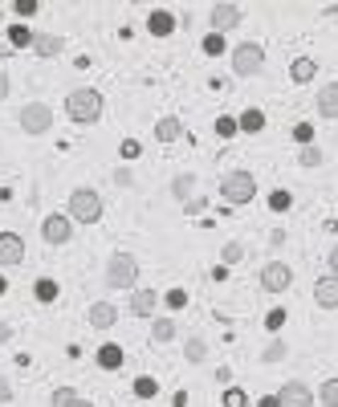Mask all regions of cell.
<instances>
[{"instance_id":"1","label":"cell","mask_w":338,"mask_h":407,"mask_svg":"<svg viewBox=\"0 0 338 407\" xmlns=\"http://www.w3.org/2000/svg\"><path fill=\"white\" fill-rule=\"evenodd\" d=\"M102 94L98 90H90V86H81V90H74V94L65 98V114L74 118V122H81V127H90V122H98L102 118Z\"/></svg>"},{"instance_id":"2","label":"cell","mask_w":338,"mask_h":407,"mask_svg":"<svg viewBox=\"0 0 338 407\" xmlns=\"http://www.w3.org/2000/svg\"><path fill=\"white\" fill-rule=\"evenodd\" d=\"M69 220L98 224V220H102V195H98L94 188H78V192L69 195Z\"/></svg>"},{"instance_id":"3","label":"cell","mask_w":338,"mask_h":407,"mask_svg":"<svg viewBox=\"0 0 338 407\" xmlns=\"http://www.w3.org/2000/svg\"><path fill=\"white\" fill-rule=\"evenodd\" d=\"M135 281H139V260L130 253H114L106 260V285L111 290H135Z\"/></svg>"},{"instance_id":"4","label":"cell","mask_w":338,"mask_h":407,"mask_svg":"<svg viewBox=\"0 0 338 407\" xmlns=\"http://www.w3.org/2000/svg\"><path fill=\"white\" fill-rule=\"evenodd\" d=\"M261 69H265V49L257 41H244V45L232 49V74L237 78H253Z\"/></svg>"},{"instance_id":"5","label":"cell","mask_w":338,"mask_h":407,"mask_svg":"<svg viewBox=\"0 0 338 407\" xmlns=\"http://www.w3.org/2000/svg\"><path fill=\"white\" fill-rule=\"evenodd\" d=\"M220 195H225L228 204H249L257 195V179L249 176V171H228L220 179Z\"/></svg>"},{"instance_id":"6","label":"cell","mask_w":338,"mask_h":407,"mask_svg":"<svg viewBox=\"0 0 338 407\" xmlns=\"http://www.w3.org/2000/svg\"><path fill=\"white\" fill-rule=\"evenodd\" d=\"M49 127H53V106H45V102L21 106V130L25 134H45Z\"/></svg>"},{"instance_id":"7","label":"cell","mask_w":338,"mask_h":407,"mask_svg":"<svg viewBox=\"0 0 338 407\" xmlns=\"http://www.w3.org/2000/svg\"><path fill=\"white\" fill-rule=\"evenodd\" d=\"M293 285V269L286 265V260H269L265 269H261V290L269 293H286Z\"/></svg>"},{"instance_id":"8","label":"cell","mask_w":338,"mask_h":407,"mask_svg":"<svg viewBox=\"0 0 338 407\" xmlns=\"http://www.w3.org/2000/svg\"><path fill=\"white\" fill-rule=\"evenodd\" d=\"M241 21H244L241 4H216V8L208 13V25H212V33H220V37H225L228 29H237Z\"/></svg>"},{"instance_id":"9","label":"cell","mask_w":338,"mask_h":407,"mask_svg":"<svg viewBox=\"0 0 338 407\" xmlns=\"http://www.w3.org/2000/svg\"><path fill=\"white\" fill-rule=\"evenodd\" d=\"M277 399H281V407H314V391L302 379H290L286 387L277 391Z\"/></svg>"},{"instance_id":"10","label":"cell","mask_w":338,"mask_h":407,"mask_svg":"<svg viewBox=\"0 0 338 407\" xmlns=\"http://www.w3.org/2000/svg\"><path fill=\"white\" fill-rule=\"evenodd\" d=\"M41 236H45L49 244H69V236H74V220H69V216H45Z\"/></svg>"},{"instance_id":"11","label":"cell","mask_w":338,"mask_h":407,"mask_svg":"<svg viewBox=\"0 0 338 407\" xmlns=\"http://www.w3.org/2000/svg\"><path fill=\"white\" fill-rule=\"evenodd\" d=\"M25 260V241L16 232H0V269H13Z\"/></svg>"},{"instance_id":"12","label":"cell","mask_w":338,"mask_h":407,"mask_svg":"<svg viewBox=\"0 0 338 407\" xmlns=\"http://www.w3.org/2000/svg\"><path fill=\"white\" fill-rule=\"evenodd\" d=\"M314 302L322 309H338V277L334 273H326L314 281Z\"/></svg>"},{"instance_id":"13","label":"cell","mask_w":338,"mask_h":407,"mask_svg":"<svg viewBox=\"0 0 338 407\" xmlns=\"http://www.w3.org/2000/svg\"><path fill=\"white\" fill-rule=\"evenodd\" d=\"M86 318H90V326H94V330H111V326L118 322V309H114L111 302H94Z\"/></svg>"},{"instance_id":"14","label":"cell","mask_w":338,"mask_h":407,"mask_svg":"<svg viewBox=\"0 0 338 407\" xmlns=\"http://www.w3.org/2000/svg\"><path fill=\"white\" fill-rule=\"evenodd\" d=\"M155 306H159V293L155 290H135V297H130V314L135 318H151Z\"/></svg>"},{"instance_id":"15","label":"cell","mask_w":338,"mask_h":407,"mask_svg":"<svg viewBox=\"0 0 338 407\" xmlns=\"http://www.w3.org/2000/svg\"><path fill=\"white\" fill-rule=\"evenodd\" d=\"M62 49H65L62 37H53V33H33V53H37V57H57Z\"/></svg>"},{"instance_id":"16","label":"cell","mask_w":338,"mask_h":407,"mask_svg":"<svg viewBox=\"0 0 338 407\" xmlns=\"http://www.w3.org/2000/svg\"><path fill=\"white\" fill-rule=\"evenodd\" d=\"M318 114L322 118H338V81H326L318 90Z\"/></svg>"},{"instance_id":"17","label":"cell","mask_w":338,"mask_h":407,"mask_svg":"<svg viewBox=\"0 0 338 407\" xmlns=\"http://www.w3.org/2000/svg\"><path fill=\"white\" fill-rule=\"evenodd\" d=\"M155 139H159V143H179V139H184V122L171 118V114L159 118V122H155Z\"/></svg>"},{"instance_id":"18","label":"cell","mask_w":338,"mask_h":407,"mask_svg":"<svg viewBox=\"0 0 338 407\" xmlns=\"http://www.w3.org/2000/svg\"><path fill=\"white\" fill-rule=\"evenodd\" d=\"M147 29L155 33V37H171V29H176V16L163 13V8H155V13L147 16Z\"/></svg>"},{"instance_id":"19","label":"cell","mask_w":338,"mask_h":407,"mask_svg":"<svg viewBox=\"0 0 338 407\" xmlns=\"http://www.w3.org/2000/svg\"><path fill=\"white\" fill-rule=\"evenodd\" d=\"M314 74H318V62H314V57H298V62L290 65V78L298 81V86L314 81Z\"/></svg>"},{"instance_id":"20","label":"cell","mask_w":338,"mask_h":407,"mask_svg":"<svg viewBox=\"0 0 338 407\" xmlns=\"http://www.w3.org/2000/svg\"><path fill=\"white\" fill-rule=\"evenodd\" d=\"M98 367H102V371H118V367H123V346L106 342V346L98 350Z\"/></svg>"},{"instance_id":"21","label":"cell","mask_w":338,"mask_h":407,"mask_svg":"<svg viewBox=\"0 0 338 407\" xmlns=\"http://www.w3.org/2000/svg\"><path fill=\"white\" fill-rule=\"evenodd\" d=\"M33 293H37V302L53 306V302H57V281H53V277H41V281L33 285Z\"/></svg>"},{"instance_id":"22","label":"cell","mask_w":338,"mask_h":407,"mask_svg":"<svg viewBox=\"0 0 338 407\" xmlns=\"http://www.w3.org/2000/svg\"><path fill=\"white\" fill-rule=\"evenodd\" d=\"M9 45H13V49H33V29L13 25V29H9Z\"/></svg>"},{"instance_id":"23","label":"cell","mask_w":338,"mask_h":407,"mask_svg":"<svg viewBox=\"0 0 338 407\" xmlns=\"http://www.w3.org/2000/svg\"><path fill=\"white\" fill-rule=\"evenodd\" d=\"M237 127L249 130V134H257V130L265 127V114H261V110H244L241 118H237Z\"/></svg>"},{"instance_id":"24","label":"cell","mask_w":338,"mask_h":407,"mask_svg":"<svg viewBox=\"0 0 338 407\" xmlns=\"http://www.w3.org/2000/svg\"><path fill=\"white\" fill-rule=\"evenodd\" d=\"M135 395H139V399H155V395H159V383H155L151 374H139V379H135Z\"/></svg>"},{"instance_id":"25","label":"cell","mask_w":338,"mask_h":407,"mask_svg":"<svg viewBox=\"0 0 338 407\" xmlns=\"http://www.w3.org/2000/svg\"><path fill=\"white\" fill-rule=\"evenodd\" d=\"M318 403L322 407H338V379H326L318 387Z\"/></svg>"},{"instance_id":"26","label":"cell","mask_w":338,"mask_h":407,"mask_svg":"<svg viewBox=\"0 0 338 407\" xmlns=\"http://www.w3.org/2000/svg\"><path fill=\"white\" fill-rule=\"evenodd\" d=\"M184 355H188V362H204V355H208V342H204V338H188Z\"/></svg>"},{"instance_id":"27","label":"cell","mask_w":338,"mask_h":407,"mask_svg":"<svg viewBox=\"0 0 338 407\" xmlns=\"http://www.w3.org/2000/svg\"><path fill=\"white\" fill-rule=\"evenodd\" d=\"M151 338H155V342H171V338H176V322H171V318H159L155 330H151Z\"/></svg>"},{"instance_id":"28","label":"cell","mask_w":338,"mask_h":407,"mask_svg":"<svg viewBox=\"0 0 338 407\" xmlns=\"http://www.w3.org/2000/svg\"><path fill=\"white\" fill-rule=\"evenodd\" d=\"M196 188V176H176V183H171V192H176V200H188Z\"/></svg>"},{"instance_id":"29","label":"cell","mask_w":338,"mask_h":407,"mask_svg":"<svg viewBox=\"0 0 338 407\" xmlns=\"http://www.w3.org/2000/svg\"><path fill=\"white\" fill-rule=\"evenodd\" d=\"M298 163H302V167H322V151H318V147H302Z\"/></svg>"},{"instance_id":"30","label":"cell","mask_w":338,"mask_h":407,"mask_svg":"<svg viewBox=\"0 0 338 407\" xmlns=\"http://www.w3.org/2000/svg\"><path fill=\"white\" fill-rule=\"evenodd\" d=\"M69 403H78V391H74V387H57V391H53V407H69Z\"/></svg>"},{"instance_id":"31","label":"cell","mask_w":338,"mask_h":407,"mask_svg":"<svg viewBox=\"0 0 338 407\" xmlns=\"http://www.w3.org/2000/svg\"><path fill=\"white\" fill-rule=\"evenodd\" d=\"M293 143L314 147V127H310V122H298V127H293Z\"/></svg>"},{"instance_id":"32","label":"cell","mask_w":338,"mask_h":407,"mask_svg":"<svg viewBox=\"0 0 338 407\" xmlns=\"http://www.w3.org/2000/svg\"><path fill=\"white\" fill-rule=\"evenodd\" d=\"M269 208H274V212H290L293 208V195L290 192H274V195H269Z\"/></svg>"},{"instance_id":"33","label":"cell","mask_w":338,"mask_h":407,"mask_svg":"<svg viewBox=\"0 0 338 407\" xmlns=\"http://www.w3.org/2000/svg\"><path fill=\"white\" fill-rule=\"evenodd\" d=\"M204 53H208V57L225 53V37H220V33H208V37H204Z\"/></svg>"},{"instance_id":"34","label":"cell","mask_w":338,"mask_h":407,"mask_svg":"<svg viewBox=\"0 0 338 407\" xmlns=\"http://www.w3.org/2000/svg\"><path fill=\"white\" fill-rule=\"evenodd\" d=\"M281 358H286V342L274 338L269 346H265V362H281Z\"/></svg>"},{"instance_id":"35","label":"cell","mask_w":338,"mask_h":407,"mask_svg":"<svg viewBox=\"0 0 338 407\" xmlns=\"http://www.w3.org/2000/svg\"><path fill=\"white\" fill-rule=\"evenodd\" d=\"M241 257H244V244L241 241H228L225 244V265H237Z\"/></svg>"},{"instance_id":"36","label":"cell","mask_w":338,"mask_h":407,"mask_svg":"<svg viewBox=\"0 0 338 407\" xmlns=\"http://www.w3.org/2000/svg\"><path fill=\"white\" fill-rule=\"evenodd\" d=\"M244 403H249V395H244L241 387H228L225 391V407H244Z\"/></svg>"},{"instance_id":"37","label":"cell","mask_w":338,"mask_h":407,"mask_svg":"<svg viewBox=\"0 0 338 407\" xmlns=\"http://www.w3.org/2000/svg\"><path fill=\"white\" fill-rule=\"evenodd\" d=\"M237 118H216V134H220V139H232V134H237Z\"/></svg>"},{"instance_id":"38","label":"cell","mask_w":338,"mask_h":407,"mask_svg":"<svg viewBox=\"0 0 338 407\" xmlns=\"http://www.w3.org/2000/svg\"><path fill=\"white\" fill-rule=\"evenodd\" d=\"M163 306H167V309H184V306H188V293H184V290H171L167 297H163Z\"/></svg>"},{"instance_id":"39","label":"cell","mask_w":338,"mask_h":407,"mask_svg":"<svg viewBox=\"0 0 338 407\" xmlns=\"http://www.w3.org/2000/svg\"><path fill=\"white\" fill-rule=\"evenodd\" d=\"M265 326H269V330H281V326H286V309H269V318H265Z\"/></svg>"},{"instance_id":"40","label":"cell","mask_w":338,"mask_h":407,"mask_svg":"<svg viewBox=\"0 0 338 407\" xmlns=\"http://www.w3.org/2000/svg\"><path fill=\"white\" fill-rule=\"evenodd\" d=\"M13 8H16V16H33L37 8H41V4H37V0H16Z\"/></svg>"},{"instance_id":"41","label":"cell","mask_w":338,"mask_h":407,"mask_svg":"<svg viewBox=\"0 0 338 407\" xmlns=\"http://www.w3.org/2000/svg\"><path fill=\"white\" fill-rule=\"evenodd\" d=\"M0 403H13V387H9V379L0 374Z\"/></svg>"},{"instance_id":"42","label":"cell","mask_w":338,"mask_h":407,"mask_svg":"<svg viewBox=\"0 0 338 407\" xmlns=\"http://www.w3.org/2000/svg\"><path fill=\"white\" fill-rule=\"evenodd\" d=\"M9 338H13V326H9V322H4V318H0V346H4V342H9Z\"/></svg>"},{"instance_id":"43","label":"cell","mask_w":338,"mask_h":407,"mask_svg":"<svg viewBox=\"0 0 338 407\" xmlns=\"http://www.w3.org/2000/svg\"><path fill=\"white\" fill-rule=\"evenodd\" d=\"M257 407H281V399H277V395H265V399H261Z\"/></svg>"},{"instance_id":"44","label":"cell","mask_w":338,"mask_h":407,"mask_svg":"<svg viewBox=\"0 0 338 407\" xmlns=\"http://www.w3.org/2000/svg\"><path fill=\"white\" fill-rule=\"evenodd\" d=\"M9 98V74H0V102Z\"/></svg>"},{"instance_id":"45","label":"cell","mask_w":338,"mask_h":407,"mask_svg":"<svg viewBox=\"0 0 338 407\" xmlns=\"http://www.w3.org/2000/svg\"><path fill=\"white\" fill-rule=\"evenodd\" d=\"M330 273L338 277V244H334V248H330Z\"/></svg>"},{"instance_id":"46","label":"cell","mask_w":338,"mask_h":407,"mask_svg":"<svg viewBox=\"0 0 338 407\" xmlns=\"http://www.w3.org/2000/svg\"><path fill=\"white\" fill-rule=\"evenodd\" d=\"M9 53H13V45H9V37H4V41H0V57H9Z\"/></svg>"},{"instance_id":"47","label":"cell","mask_w":338,"mask_h":407,"mask_svg":"<svg viewBox=\"0 0 338 407\" xmlns=\"http://www.w3.org/2000/svg\"><path fill=\"white\" fill-rule=\"evenodd\" d=\"M69 407H94V403H90V399H78V403H69Z\"/></svg>"},{"instance_id":"48","label":"cell","mask_w":338,"mask_h":407,"mask_svg":"<svg viewBox=\"0 0 338 407\" xmlns=\"http://www.w3.org/2000/svg\"><path fill=\"white\" fill-rule=\"evenodd\" d=\"M4 290H9V281H4V277H0V293H4Z\"/></svg>"}]
</instances>
